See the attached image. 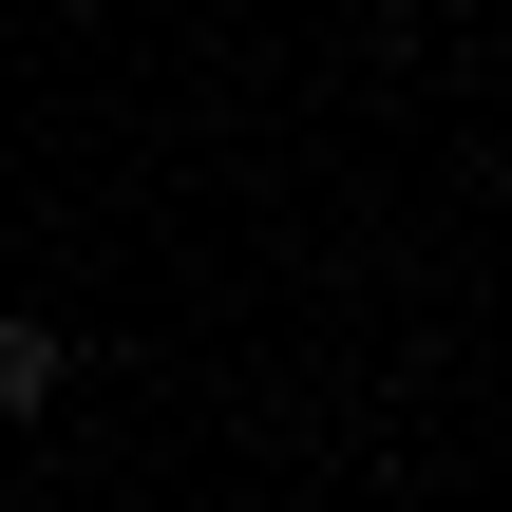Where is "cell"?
I'll use <instances>...</instances> for the list:
<instances>
[{
	"label": "cell",
	"mask_w": 512,
	"mask_h": 512,
	"mask_svg": "<svg viewBox=\"0 0 512 512\" xmlns=\"http://www.w3.org/2000/svg\"><path fill=\"white\" fill-rule=\"evenodd\" d=\"M57 380H76V342H57V323H38V304H0V418H38V399H57Z\"/></svg>",
	"instance_id": "obj_1"
}]
</instances>
